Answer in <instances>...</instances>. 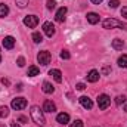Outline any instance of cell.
<instances>
[{"instance_id": "obj_1", "label": "cell", "mask_w": 127, "mask_h": 127, "mask_svg": "<svg viewBox=\"0 0 127 127\" xmlns=\"http://www.w3.org/2000/svg\"><path fill=\"white\" fill-rule=\"evenodd\" d=\"M30 114H31V118L32 121L37 124V126L43 127L46 124V118H44V114H43V109H40V106H31V111H30Z\"/></svg>"}, {"instance_id": "obj_15", "label": "cell", "mask_w": 127, "mask_h": 127, "mask_svg": "<svg viewBox=\"0 0 127 127\" xmlns=\"http://www.w3.org/2000/svg\"><path fill=\"white\" fill-rule=\"evenodd\" d=\"M87 21H89L92 25H95V24L99 22V15L95 13V12H89V13H87Z\"/></svg>"}, {"instance_id": "obj_22", "label": "cell", "mask_w": 127, "mask_h": 127, "mask_svg": "<svg viewBox=\"0 0 127 127\" xmlns=\"http://www.w3.org/2000/svg\"><path fill=\"white\" fill-rule=\"evenodd\" d=\"M15 1H16L18 7H21V9H24V7L28 4V0H15Z\"/></svg>"}, {"instance_id": "obj_23", "label": "cell", "mask_w": 127, "mask_h": 127, "mask_svg": "<svg viewBox=\"0 0 127 127\" xmlns=\"http://www.w3.org/2000/svg\"><path fill=\"white\" fill-rule=\"evenodd\" d=\"M127 99H126V96H117V97H115V103H117V105H121V103H124V102H126Z\"/></svg>"}, {"instance_id": "obj_19", "label": "cell", "mask_w": 127, "mask_h": 127, "mask_svg": "<svg viewBox=\"0 0 127 127\" xmlns=\"http://www.w3.org/2000/svg\"><path fill=\"white\" fill-rule=\"evenodd\" d=\"M7 13H9V7H7V4H4V3H0V18H4V16H7Z\"/></svg>"}, {"instance_id": "obj_12", "label": "cell", "mask_w": 127, "mask_h": 127, "mask_svg": "<svg viewBox=\"0 0 127 127\" xmlns=\"http://www.w3.org/2000/svg\"><path fill=\"white\" fill-rule=\"evenodd\" d=\"M56 121H58L59 124L65 126V124H68V123H69V115H68L66 112H61V114H58V117H56Z\"/></svg>"}, {"instance_id": "obj_3", "label": "cell", "mask_w": 127, "mask_h": 127, "mask_svg": "<svg viewBox=\"0 0 127 127\" xmlns=\"http://www.w3.org/2000/svg\"><path fill=\"white\" fill-rule=\"evenodd\" d=\"M10 106L13 108V109H16V111H21V109H24L25 106H27V99L25 97H15L13 100H12V103H10Z\"/></svg>"}, {"instance_id": "obj_4", "label": "cell", "mask_w": 127, "mask_h": 127, "mask_svg": "<svg viewBox=\"0 0 127 127\" xmlns=\"http://www.w3.org/2000/svg\"><path fill=\"white\" fill-rule=\"evenodd\" d=\"M111 103V97L108 95H99L97 96V106L99 109H106Z\"/></svg>"}, {"instance_id": "obj_17", "label": "cell", "mask_w": 127, "mask_h": 127, "mask_svg": "<svg viewBox=\"0 0 127 127\" xmlns=\"http://www.w3.org/2000/svg\"><path fill=\"white\" fill-rule=\"evenodd\" d=\"M43 92H44V93H47V95H50V93H53V92H55V87H53L49 81H44V83H43Z\"/></svg>"}, {"instance_id": "obj_7", "label": "cell", "mask_w": 127, "mask_h": 127, "mask_svg": "<svg viewBox=\"0 0 127 127\" xmlns=\"http://www.w3.org/2000/svg\"><path fill=\"white\" fill-rule=\"evenodd\" d=\"M43 32L47 35V37H52V35H55V25L52 24V22H44L43 24Z\"/></svg>"}, {"instance_id": "obj_11", "label": "cell", "mask_w": 127, "mask_h": 127, "mask_svg": "<svg viewBox=\"0 0 127 127\" xmlns=\"http://www.w3.org/2000/svg\"><path fill=\"white\" fill-rule=\"evenodd\" d=\"M43 111H46V112H55L56 111V105L52 102V100H44V105H43Z\"/></svg>"}, {"instance_id": "obj_8", "label": "cell", "mask_w": 127, "mask_h": 127, "mask_svg": "<svg viewBox=\"0 0 127 127\" xmlns=\"http://www.w3.org/2000/svg\"><path fill=\"white\" fill-rule=\"evenodd\" d=\"M78 100H80V103H81V106H83V108H86V109H92L93 102H92V99H90L89 96H81Z\"/></svg>"}, {"instance_id": "obj_39", "label": "cell", "mask_w": 127, "mask_h": 127, "mask_svg": "<svg viewBox=\"0 0 127 127\" xmlns=\"http://www.w3.org/2000/svg\"><path fill=\"white\" fill-rule=\"evenodd\" d=\"M0 127H6V126H4V124H0Z\"/></svg>"}, {"instance_id": "obj_20", "label": "cell", "mask_w": 127, "mask_h": 127, "mask_svg": "<svg viewBox=\"0 0 127 127\" xmlns=\"http://www.w3.org/2000/svg\"><path fill=\"white\" fill-rule=\"evenodd\" d=\"M118 65L121 68H127V55H123L118 58Z\"/></svg>"}, {"instance_id": "obj_31", "label": "cell", "mask_w": 127, "mask_h": 127, "mask_svg": "<svg viewBox=\"0 0 127 127\" xmlns=\"http://www.w3.org/2000/svg\"><path fill=\"white\" fill-rule=\"evenodd\" d=\"M121 16H123V18H126V19H127V6H124V7L121 9Z\"/></svg>"}, {"instance_id": "obj_5", "label": "cell", "mask_w": 127, "mask_h": 127, "mask_svg": "<svg viewBox=\"0 0 127 127\" xmlns=\"http://www.w3.org/2000/svg\"><path fill=\"white\" fill-rule=\"evenodd\" d=\"M50 59H52V56H50V53H49L47 50H41V52L37 55V61H38V64H41V65L50 64Z\"/></svg>"}, {"instance_id": "obj_25", "label": "cell", "mask_w": 127, "mask_h": 127, "mask_svg": "<svg viewBox=\"0 0 127 127\" xmlns=\"http://www.w3.org/2000/svg\"><path fill=\"white\" fill-rule=\"evenodd\" d=\"M7 115H9V108L7 106H1V118H4Z\"/></svg>"}, {"instance_id": "obj_35", "label": "cell", "mask_w": 127, "mask_h": 127, "mask_svg": "<svg viewBox=\"0 0 127 127\" xmlns=\"http://www.w3.org/2000/svg\"><path fill=\"white\" fill-rule=\"evenodd\" d=\"M10 127H21V126H19V124H18V123H16V121H13V123H12V124H10Z\"/></svg>"}, {"instance_id": "obj_27", "label": "cell", "mask_w": 127, "mask_h": 127, "mask_svg": "<svg viewBox=\"0 0 127 127\" xmlns=\"http://www.w3.org/2000/svg\"><path fill=\"white\" fill-rule=\"evenodd\" d=\"M61 58H62V59H69V58H71V55H69V52H68V50H62V52H61Z\"/></svg>"}, {"instance_id": "obj_18", "label": "cell", "mask_w": 127, "mask_h": 127, "mask_svg": "<svg viewBox=\"0 0 127 127\" xmlns=\"http://www.w3.org/2000/svg\"><path fill=\"white\" fill-rule=\"evenodd\" d=\"M27 74H28L30 77H35V75H38V74H40V69H38V68H37L35 65H31V66L28 68Z\"/></svg>"}, {"instance_id": "obj_30", "label": "cell", "mask_w": 127, "mask_h": 127, "mask_svg": "<svg viewBox=\"0 0 127 127\" xmlns=\"http://www.w3.org/2000/svg\"><path fill=\"white\" fill-rule=\"evenodd\" d=\"M75 89H77V90H84V89H86V84H83V83H78V84L75 86Z\"/></svg>"}, {"instance_id": "obj_14", "label": "cell", "mask_w": 127, "mask_h": 127, "mask_svg": "<svg viewBox=\"0 0 127 127\" xmlns=\"http://www.w3.org/2000/svg\"><path fill=\"white\" fill-rule=\"evenodd\" d=\"M97 80H99V71H96V69L89 71V74H87V81H90V83H96Z\"/></svg>"}, {"instance_id": "obj_34", "label": "cell", "mask_w": 127, "mask_h": 127, "mask_svg": "<svg viewBox=\"0 0 127 127\" xmlns=\"http://www.w3.org/2000/svg\"><path fill=\"white\" fill-rule=\"evenodd\" d=\"M1 84H4V86H9V84H10V81H9L7 78H1Z\"/></svg>"}, {"instance_id": "obj_16", "label": "cell", "mask_w": 127, "mask_h": 127, "mask_svg": "<svg viewBox=\"0 0 127 127\" xmlns=\"http://www.w3.org/2000/svg\"><path fill=\"white\" fill-rule=\"evenodd\" d=\"M112 47H114L115 50H121V49L124 47V41L120 40V38H114V40H112Z\"/></svg>"}, {"instance_id": "obj_10", "label": "cell", "mask_w": 127, "mask_h": 127, "mask_svg": "<svg viewBox=\"0 0 127 127\" xmlns=\"http://www.w3.org/2000/svg\"><path fill=\"white\" fill-rule=\"evenodd\" d=\"M1 43H3L4 49H13V46H15V38H13L12 35H6Z\"/></svg>"}, {"instance_id": "obj_33", "label": "cell", "mask_w": 127, "mask_h": 127, "mask_svg": "<svg viewBox=\"0 0 127 127\" xmlns=\"http://www.w3.org/2000/svg\"><path fill=\"white\" fill-rule=\"evenodd\" d=\"M102 72H103V74H108V72H111V68H109V66H103Z\"/></svg>"}, {"instance_id": "obj_26", "label": "cell", "mask_w": 127, "mask_h": 127, "mask_svg": "<svg viewBox=\"0 0 127 127\" xmlns=\"http://www.w3.org/2000/svg\"><path fill=\"white\" fill-rule=\"evenodd\" d=\"M108 4H109V7L115 9V7H117V6L120 4V0H109V3H108Z\"/></svg>"}, {"instance_id": "obj_37", "label": "cell", "mask_w": 127, "mask_h": 127, "mask_svg": "<svg viewBox=\"0 0 127 127\" xmlns=\"http://www.w3.org/2000/svg\"><path fill=\"white\" fill-rule=\"evenodd\" d=\"M123 105H124V111H126V112H127V100H126V102H124V103H123Z\"/></svg>"}, {"instance_id": "obj_2", "label": "cell", "mask_w": 127, "mask_h": 127, "mask_svg": "<svg viewBox=\"0 0 127 127\" xmlns=\"http://www.w3.org/2000/svg\"><path fill=\"white\" fill-rule=\"evenodd\" d=\"M102 25H103V28H106V30H111V28L127 30V24L121 22V21H118V19H114V18H108V19H105V21L102 22Z\"/></svg>"}, {"instance_id": "obj_40", "label": "cell", "mask_w": 127, "mask_h": 127, "mask_svg": "<svg viewBox=\"0 0 127 127\" xmlns=\"http://www.w3.org/2000/svg\"><path fill=\"white\" fill-rule=\"evenodd\" d=\"M0 62H1V53H0Z\"/></svg>"}, {"instance_id": "obj_6", "label": "cell", "mask_w": 127, "mask_h": 127, "mask_svg": "<svg viewBox=\"0 0 127 127\" xmlns=\"http://www.w3.org/2000/svg\"><path fill=\"white\" fill-rule=\"evenodd\" d=\"M38 24V18L35 15H27L24 18V25H27L28 28H35Z\"/></svg>"}, {"instance_id": "obj_24", "label": "cell", "mask_w": 127, "mask_h": 127, "mask_svg": "<svg viewBox=\"0 0 127 127\" xmlns=\"http://www.w3.org/2000/svg\"><path fill=\"white\" fill-rule=\"evenodd\" d=\"M46 6H47V9H55L56 1H55V0H47V1H46Z\"/></svg>"}, {"instance_id": "obj_38", "label": "cell", "mask_w": 127, "mask_h": 127, "mask_svg": "<svg viewBox=\"0 0 127 127\" xmlns=\"http://www.w3.org/2000/svg\"><path fill=\"white\" fill-rule=\"evenodd\" d=\"M0 118H1V106H0Z\"/></svg>"}, {"instance_id": "obj_21", "label": "cell", "mask_w": 127, "mask_h": 127, "mask_svg": "<svg viewBox=\"0 0 127 127\" xmlns=\"http://www.w3.org/2000/svg\"><path fill=\"white\" fill-rule=\"evenodd\" d=\"M32 41L34 43H41L43 41V35L40 32H32Z\"/></svg>"}, {"instance_id": "obj_9", "label": "cell", "mask_w": 127, "mask_h": 127, "mask_svg": "<svg viewBox=\"0 0 127 127\" xmlns=\"http://www.w3.org/2000/svg\"><path fill=\"white\" fill-rule=\"evenodd\" d=\"M66 12H68V9L64 6V7H59L58 9V12H56V15H55V19L58 21V22H64L65 21V15H66Z\"/></svg>"}, {"instance_id": "obj_32", "label": "cell", "mask_w": 127, "mask_h": 127, "mask_svg": "<svg viewBox=\"0 0 127 127\" xmlns=\"http://www.w3.org/2000/svg\"><path fill=\"white\" fill-rule=\"evenodd\" d=\"M18 120H19L21 123H28V118H27V117H24V115H21V117H18Z\"/></svg>"}, {"instance_id": "obj_29", "label": "cell", "mask_w": 127, "mask_h": 127, "mask_svg": "<svg viewBox=\"0 0 127 127\" xmlns=\"http://www.w3.org/2000/svg\"><path fill=\"white\" fill-rule=\"evenodd\" d=\"M16 64H18V66H24V65H25V59H24L22 56H19V58L16 59Z\"/></svg>"}, {"instance_id": "obj_28", "label": "cell", "mask_w": 127, "mask_h": 127, "mask_svg": "<svg viewBox=\"0 0 127 127\" xmlns=\"http://www.w3.org/2000/svg\"><path fill=\"white\" fill-rule=\"evenodd\" d=\"M69 127H83V121H81V120H75Z\"/></svg>"}, {"instance_id": "obj_13", "label": "cell", "mask_w": 127, "mask_h": 127, "mask_svg": "<svg viewBox=\"0 0 127 127\" xmlns=\"http://www.w3.org/2000/svg\"><path fill=\"white\" fill-rule=\"evenodd\" d=\"M49 75H52L56 83H61V81H62V72H61L59 69H50V71H49Z\"/></svg>"}, {"instance_id": "obj_36", "label": "cell", "mask_w": 127, "mask_h": 127, "mask_svg": "<svg viewBox=\"0 0 127 127\" xmlns=\"http://www.w3.org/2000/svg\"><path fill=\"white\" fill-rule=\"evenodd\" d=\"M90 1H92V3H95V4H99L102 0H90Z\"/></svg>"}]
</instances>
